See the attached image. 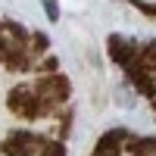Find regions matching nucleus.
I'll use <instances>...</instances> for the list:
<instances>
[{"instance_id":"f257e3e1","label":"nucleus","mask_w":156,"mask_h":156,"mask_svg":"<svg viewBox=\"0 0 156 156\" xmlns=\"http://www.w3.org/2000/svg\"><path fill=\"white\" fill-rule=\"evenodd\" d=\"M22 31L19 28H12V25H0V59L3 62H16L22 56Z\"/></svg>"},{"instance_id":"f03ea898","label":"nucleus","mask_w":156,"mask_h":156,"mask_svg":"<svg viewBox=\"0 0 156 156\" xmlns=\"http://www.w3.org/2000/svg\"><path fill=\"white\" fill-rule=\"evenodd\" d=\"M115 103H119V106H125V109H131L134 103H137V97H134V87H131V84L115 87Z\"/></svg>"},{"instance_id":"7ed1b4c3","label":"nucleus","mask_w":156,"mask_h":156,"mask_svg":"<svg viewBox=\"0 0 156 156\" xmlns=\"http://www.w3.org/2000/svg\"><path fill=\"white\" fill-rule=\"evenodd\" d=\"M41 6H44L50 22H59V3H56V0H41Z\"/></svg>"},{"instance_id":"20e7f679","label":"nucleus","mask_w":156,"mask_h":156,"mask_svg":"<svg viewBox=\"0 0 156 156\" xmlns=\"http://www.w3.org/2000/svg\"><path fill=\"white\" fill-rule=\"evenodd\" d=\"M137 156H156V140H147V144L137 150Z\"/></svg>"},{"instance_id":"39448f33","label":"nucleus","mask_w":156,"mask_h":156,"mask_svg":"<svg viewBox=\"0 0 156 156\" xmlns=\"http://www.w3.org/2000/svg\"><path fill=\"white\" fill-rule=\"evenodd\" d=\"M134 6H140V9H147V12H156V0H131Z\"/></svg>"}]
</instances>
